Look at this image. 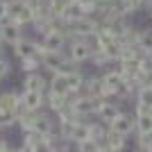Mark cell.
Instances as JSON below:
<instances>
[{
  "instance_id": "2",
  "label": "cell",
  "mask_w": 152,
  "mask_h": 152,
  "mask_svg": "<svg viewBox=\"0 0 152 152\" xmlns=\"http://www.w3.org/2000/svg\"><path fill=\"white\" fill-rule=\"evenodd\" d=\"M7 18L18 23V25H32L34 12L30 9L25 0H7Z\"/></svg>"
},
{
  "instance_id": "27",
  "label": "cell",
  "mask_w": 152,
  "mask_h": 152,
  "mask_svg": "<svg viewBox=\"0 0 152 152\" xmlns=\"http://www.w3.org/2000/svg\"><path fill=\"white\" fill-rule=\"evenodd\" d=\"M145 14H148V20H150V23H152V5L148 7V9H145Z\"/></svg>"
},
{
  "instance_id": "31",
  "label": "cell",
  "mask_w": 152,
  "mask_h": 152,
  "mask_svg": "<svg viewBox=\"0 0 152 152\" xmlns=\"http://www.w3.org/2000/svg\"><path fill=\"white\" fill-rule=\"evenodd\" d=\"M150 57H152V55H150Z\"/></svg>"
},
{
  "instance_id": "8",
  "label": "cell",
  "mask_w": 152,
  "mask_h": 152,
  "mask_svg": "<svg viewBox=\"0 0 152 152\" xmlns=\"http://www.w3.org/2000/svg\"><path fill=\"white\" fill-rule=\"evenodd\" d=\"M14 48V57L18 59H27V57H34V55H41L43 52V45L41 43H37V41H32V39H20L16 45H12Z\"/></svg>"
},
{
  "instance_id": "25",
  "label": "cell",
  "mask_w": 152,
  "mask_h": 152,
  "mask_svg": "<svg viewBox=\"0 0 152 152\" xmlns=\"http://www.w3.org/2000/svg\"><path fill=\"white\" fill-rule=\"evenodd\" d=\"M7 20V0H0V23Z\"/></svg>"
},
{
  "instance_id": "29",
  "label": "cell",
  "mask_w": 152,
  "mask_h": 152,
  "mask_svg": "<svg viewBox=\"0 0 152 152\" xmlns=\"http://www.w3.org/2000/svg\"><path fill=\"white\" fill-rule=\"evenodd\" d=\"M132 152H145V150H141V148H136V150H132Z\"/></svg>"
},
{
  "instance_id": "24",
  "label": "cell",
  "mask_w": 152,
  "mask_h": 152,
  "mask_svg": "<svg viewBox=\"0 0 152 152\" xmlns=\"http://www.w3.org/2000/svg\"><path fill=\"white\" fill-rule=\"evenodd\" d=\"M9 73H12V64H9L2 55H0V80H2V77H7Z\"/></svg>"
},
{
  "instance_id": "17",
  "label": "cell",
  "mask_w": 152,
  "mask_h": 152,
  "mask_svg": "<svg viewBox=\"0 0 152 152\" xmlns=\"http://www.w3.org/2000/svg\"><path fill=\"white\" fill-rule=\"evenodd\" d=\"M139 48L145 55H152V27H141L139 30Z\"/></svg>"
},
{
  "instance_id": "6",
  "label": "cell",
  "mask_w": 152,
  "mask_h": 152,
  "mask_svg": "<svg viewBox=\"0 0 152 152\" xmlns=\"http://www.w3.org/2000/svg\"><path fill=\"white\" fill-rule=\"evenodd\" d=\"M102 98H91V95H70V102H73V109L80 118H89L98 111Z\"/></svg>"
},
{
  "instance_id": "4",
  "label": "cell",
  "mask_w": 152,
  "mask_h": 152,
  "mask_svg": "<svg viewBox=\"0 0 152 152\" xmlns=\"http://www.w3.org/2000/svg\"><path fill=\"white\" fill-rule=\"evenodd\" d=\"M41 45H43V50H66V45H68L66 25H57L55 30L43 34V37H41Z\"/></svg>"
},
{
  "instance_id": "30",
  "label": "cell",
  "mask_w": 152,
  "mask_h": 152,
  "mask_svg": "<svg viewBox=\"0 0 152 152\" xmlns=\"http://www.w3.org/2000/svg\"><path fill=\"white\" fill-rule=\"evenodd\" d=\"M150 116H152V107H150Z\"/></svg>"
},
{
  "instance_id": "10",
  "label": "cell",
  "mask_w": 152,
  "mask_h": 152,
  "mask_svg": "<svg viewBox=\"0 0 152 152\" xmlns=\"http://www.w3.org/2000/svg\"><path fill=\"white\" fill-rule=\"evenodd\" d=\"M20 102H23L25 109H30V111H41V109L45 107V93L23 89V93H20Z\"/></svg>"
},
{
  "instance_id": "21",
  "label": "cell",
  "mask_w": 152,
  "mask_h": 152,
  "mask_svg": "<svg viewBox=\"0 0 152 152\" xmlns=\"http://www.w3.org/2000/svg\"><path fill=\"white\" fill-rule=\"evenodd\" d=\"M152 129V116L150 114H141L136 116V134H145Z\"/></svg>"
},
{
  "instance_id": "7",
  "label": "cell",
  "mask_w": 152,
  "mask_h": 152,
  "mask_svg": "<svg viewBox=\"0 0 152 152\" xmlns=\"http://www.w3.org/2000/svg\"><path fill=\"white\" fill-rule=\"evenodd\" d=\"M109 129H114V132L123 134V136H132V134H136V116L129 114V111H123V114L109 125Z\"/></svg>"
},
{
  "instance_id": "16",
  "label": "cell",
  "mask_w": 152,
  "mask_h": 152,
  "mask_svg": "<svg viewBox=\"0 0 152 152\" xmlns=\"http://www.w3.org/2000/svg\"><path fill=\"white\" fill-rule=\"evenodd\" d=\"M18 104H20V95L18 93H14V91H5V93H0V109L16 111Z\"/></svg>"
},
{
  "instance_id": "14",
  "label": "cell",
  "mask_w": 152,
  "mask_h": 152,
  "mask_svg": "<svg viewBox=\"0 0 152 152\" xmlns=\"http://www.w3.org/2000/svg\"><path fill=\"white\" fill-rule=\"evenodd\" d=\"M102 143L107 145L109 152H123V150L127 148V136L114 132V129H107V136H104V141H102Z\"/></svg>"
},
{
  "instance_id": "12",
  "label": "cell",
  "mask_w": 152,
  "mask_h": 152,
  "mask_svg": "<svg viewBox=\"0 0 152 152\" xmlns=\"http://www.w3.org/2000/svg\"><path fill=\"white\" fill-rule=\"evenodd\" d=\"M23 89L27 91H41V93H48V80H45L41 73H27L25 80H23Z\"/></svg>"
},
{
  "instance_id": "11",
  "label": "cell",
  "mask_w": 152,
  "mask_h": 152,
  "mask_svg": "<svg viewBox=\"0 0 152 152\" xmlns=\"http://www.w3.org/2000/svg\"><path fill=\"white\" fill-rule=\"evenodd\" d=\"M48 91H55V93H61V95H70L68 73H66V70H59V73H52V77L48 80Z\"/></svg>"
},
{
  "instance_id": "23",
  "label": "cell",
  "mask_w": 152,
  "mask_h": 152,
  "mask_svg": "<svg viewBox=\"0 0 152 152\" xmlns=\"http://www.w3.org/2000/svg\"><path fill=\"white\" fill-rule=\"evenodd\" d=\"M152 145V129L145 134H136V148H141V150H145V148Z\"/></svg>"
},
{
  "instance_id": "20",
  "label": "cell",
  "mask_w": 152,
  "mask_h": 152,
  "mask_svg": "<svg viewBox=\"0 0 152 152\" xmlns=\"http://www.w3.org/2000/svg\"><path fill=\"white\" fill-rule=\"evenodd\" d=\"M12 125H18V116L14 111H7V109H0V129H7Z\"/></svg>"
},
{
  "instance_id": "15",
  "label": "cell",
  "mask_w": 152,
  "mask_h": 152,
  "mask_svg": "<svg viewBox=\"0 0 152 152\" xmlns=\"http://www.w3.org/2000/svg\"><path fill=\"white\" fill-rule=\"evenodd\" d=\"M89 139H91V123H84V118H82V121H77L75 129H73V139H70V143L77 145V143L89 141Z\"/></svg>"
},
{
  "instance_id": "28",
  "label": "cell",
  "mask_w": 152,
  "mask_h": 152,
  "mask_svg": "<svg viewBox=\"0 0 152 152\" xmlns=\"http://www.w3.org/2000/svg\"><path fill=\"white\" fill-rule=\"evenodd\" d=\"M61 152H77V150H73V148H70V145H68V148H64V150H61Z\"/></svg>"
},
{
  "instance_id": "18",
  "label": "cell",
  "mask_w": 152,
  "mask_h": 152,
  "mask_svg": "<svg viewBox=\"0 0 152 152\" xmlns=\"http://www.w3.org/2000/svg\"><path fill=\"white\" fill-rule=\"evenodd\" d=\"M91 64H93L95 68H109V66H111V57H109L107 52L102 50V48H98V45H95V50H93V57H91Z\"/></svg>"
},
{
  "instance_id": "3",
  "label": "cell",
  "mask_w": 152,
  "mask_h": 152,
  "mask_svg": "<svg viewBox=\"0 0 152 152\" xmlns=\"http://www.w3.org/2000/svg\"><path fill=\"white\" fill-rule=\"evenodd\" d=\"M121 114H123V104L116 100V98H102L100 107H98V111H95V118L109 127Z\"/></svg>"
},
{
  "instance_id": "1",
  "label": "cell",
  "mask_w": 152,
  "mask_h": 152,
  "mask_svg": "<svg viewBox=\"0 0 152 152\" xmlns=\"http://www.w3.org/2000/svg\"><path fill=\"white\" fill-rule=\"evenodd\" d=\"M93 50H95V39H70L66 45V55L75 66L91 61Z\"/></svg>"
},
{
  "instance_id": "22",
  "label": "cell",
  "mask_w": 152,
  "mask_h": 152,
  "mask_svg": "<svg viewBox=\"0 0 152 152\" xmlns=\"http://www.w3.org/2000/svg\"><path fill=\"white\" fill-rule=\"evenodd\" d=\"M134 100H136V102H143V104H148V107H152V84L136 91V98H134Z\"/></svg>"
},
{
  "instance_id": "5",
  "label": "cell",
  "mask_w": 152,
  "mask_h": 152,
  "mask_svg": "<svg viewBox=\"0 0 152 152\" xmlns=\"http://www.w3.org/2000/svg\"><path fill=\"white\" fill-rule=\"evenodd\" d=\"M102 82H104V91H107V98H116V95L123 91L127 77L123 75V70L116 66V68H109L102 73Z\"/></svg>"
},
{
  "instance_id": "19",
  "label": "cell",
  "mask_w": 152,
  "mask_h": 152,
  "mask_svg": "<svg viewBox=\"0 0 152 152\" xmlns=\"http://www.w3.org/2000/svg\"><path fill=\"white\" fill-rule=\"evenodd\" d=\"M39 68H43V66H41V57H39V55H34V57H27V59H20V70H23V73H37Z\"/></svg>"
},
{
  "instance_id": "26",
  "label": "cell",
  "mask_w": 152,
  "mask_h": 152,
  "mask_svg": "<svg viewBox=\"0 0 152 152\" xmlns=\"http://www.w3.org/2000/svg\"><path fill=\"white\" fill-rule=\"evenodd\" d=\"M16 152H34L32 148H27V145H20V148H16Z\"/></svg>"
},
{
  "instance_id": "13",
  "label": "cell",
  "mask_w": 152,
  "mask_h": 152,
  "mask_svg": "<svg viewBox=\"0 0 152 152\" xmlns=\"http://www.w3.org/2000/svg\"><path fill=\"white\" fill-rule=\"evenodd\" d=\"M68 102H70V95H61V93H55V91H48V93H45V107H48V111H52V114H59Z\"/></svg>"
},
{
  "instance_id": "9",
  "label": "cell",
  "mask_w": 152,
  "mask_h": 152,
  "mask_svg": "<svg viewBox=\"0 0 152 152\" xmlns=\"http://www.w3.org/2000/svg\"><path fill=\"white\" fill-rule=\"evenodd\" d=\"M0 37H2V43L16 45L23 39V25H18V23L7 18L5 23H0Z\"/></svg>"
}]
</instances>
